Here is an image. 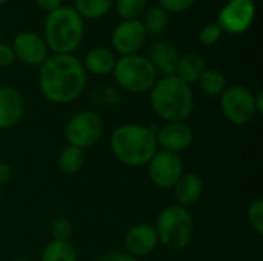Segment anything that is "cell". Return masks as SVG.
Here are the masks:
<instances>
[{"label":"cell","instance_id":"29","mask_svg":"<svg viewBox=\"0 0 263 261\" xmlns=\"http://www.w3.org/2000/svg\"><path fill=\"white\" fill-rule=\"evenodd\" d=\"M196 3V0H159V5L168 12V14H179V12H185L188 11L193 5Z\"/></svg>","mask_w":263,"mask_h":261},{"label":"cell","instance_id":"31","mask_svg":"<svg viewBox=\"0 0 263 261\" xmlns=\"http://www.w3.org/2000/svg\"><path fill=\"white\" fill-rule=\"evenodd\" d=\"M97 261H140L131 255H128L126 252H109L102 255Z\"/></svg>","mask_w":263,"mask_h":261},{"label":"cell","instance_id":"37","mask_svg":"<svg viewBox=\"0 0 263 261\" xmlns=\"http://www.w3.org/2000/svg\"><path fill=\"white\" fill-rule=\"evenodd\" d=\"M0 198H2V186H0Z\"/></svg>","mask_w":263,"mask_h":261},{"label":"cell","instance_id":"33","mask_svg":"<svg viewBox=\"0 0 263 261\" xmlns=\"http://www.w3.org/2000/svg\"><path fill=\"white\" fill-rule=\"evenodd\" d=\"M37 6L46 12H51L57 8H60L63 5V0H35Z\"/></svg>","mask_w":263,"mask_h":261},{"label":"cell","instance_id":"26","mask_svg":"<svg viewBox=\"0 0 263 261\" xmlns=\"http://www.w3.org/2000/svg\"><path fill=\"white\" fill-rule=\"evenodd\" d=\"M247 222L250 225V228L257 234H263V200L262 198H256L250 203L248 209H247Z\"/></svg>","mask_w":263,"mask_h":261},{"label":"cell","instance_id":"22","mask_svg":"<svg viewBox=\"0 0 263 261\" xmlns=\"http://www.w3.org/2000/svg\"><path fill=\"white\" fill-rule=\"evenodd\" d=\"M83 165H85V152L76 146L66 145L57 157V168L65 175H74L80 172Z\"/></svg>","mask_w":263,"mask_h":261},{"label":"cell","instance_id":"17","mask_svg":"<svg viewBox=\"0 0 263 261\" xmlns=\"http://www.w3.org/2000/svg\"><path fill=\"white\" fill-rule=\"evenodd\" d=\"M171 191L174 192L176 205L188 209L202 198L203 191H205V185H203V180L199 174L183 172V175L179 178V182L176 183V186Z\"/></svg>","mask_w":263,"mask_h":261},{"label":"cell","instance_id":"30","mask_svg":"<svg viewBox=\"0 0 263 261\" xmlns=\"http://www.w3.org/2000/svg\"><path fill=\"white\" fill-rule=\"evenodd\" d=\"M14 62H15V55L11 45L0 42V68H8Z\"/></svg>","mask_w":263,"mask_h":261},{"label":"cell","instance_id":"20","mask_svg":"<svg viewBox=\"0 0 263 261\" xmlns=\"http://www.w3.org/2000/svg\"><path fill=\"white\" fill-rule=\"evenodd\" d=\"M40 261H79V254L69 240H51L42 249Z\"/></svg>","mask_w":263,"mask_h":261},{"label":"cell","instance_id":"4","mask_svg":"<svg viewBox=\"0 0 263 261\" xmlns=\"http://www.w3.org/2000/svg\"><path fill=\"white\" fill-rule=\"evenodd\" d=\"M85 35V20L72 6L62 5L46 14L43 40L54 54H74Z\"/></svg>","mask_w":263,"mask_h":261},{"label":"cell","instance_id":"1","mask_svg":"<svg viewBox=\"0 0 263 261\" xmlns=\"http://www.w3.org/2000/svg\"><path fill=\"white\" fill-rule=\"evenodd\" d=\"M88 74L74 54H52L39 69V89L52 105L74 103L85 91Z\"/></svg>","mask_w":263,"mask_h":261},{"label":"cell","instance_id":"34","mask_svg":"<svg viewBox=\"0 0 263 261\" xmlns=\"http://www.w3.org/2000/svg\"><path fill=\"white\" fill-rule=\"evenodd\" d=\"M254 106H256V112H257V115H262L263 114V92L262 91H257V92H254Z\"/></svg>","mask_w":263,"mask_h":261},{"label":"cell","instance_id":"25","mask_svg":"<svg viewBox=\"0 0 263 261\" xmlns=\"http://www.w3.org/2000/svg\"><path fill=\"white\" fill-rule=\"evenodd\" d=\"M116 11L123 20H139L145 12L148 0H114Z\"/></svg>","mask_w":263,"mask_h":261},{"label":"cell","instance_id":"15","mask_svg":"<svg viewBox=\"0 0 263 261\" xmlns=\"http://www.w3.org/2000/svg\"><path fill=\"white\" fill-rule=\"evenodd\" d=\"M25 115V98L14 86H0V131L15 128Z\"/></svg>","mask_w":263,"mask_h":261},{"label":"cell","instance_id":"10","mask_svg":"<svg viewBox=\"0 0 263 261\" xmlns=\"http://www.w3.org/2000/svg\"><path fill=\"white\" fill-rule=\"evenodd\" d=\"M256 17L254 0H228L217 14V25L231 35L247 32Z\"/></svg>","mask_w":263,"mask_h":261},{"label":"cell","instance_id":"32","mask_svg":"<svg viewBox=\"0 0 263 261\" xmlns=\"http://www.w3.org/2000/svg\"><path fill=\"white\" fill-rule=\"evenodd\" d=\"M12 178V168L6 162H0V186H5Z\"/></svg>","mask_w":263,"mask_h":261},{"label":"cell","instance_id":"9","mask_svg":"<svg viewBox=\"0 0 263 261\" xmlns=\"http://www.w3.org/2000/svg\"><path fill=\"white\" fill-rule=\"evenodd\" d=\"M149 182L162 191H170L176 186L185 172L183 160L179 154L159 149L146 165Z\"/></svg>","mask_w":263,"mask_h":261},{"label":"cell","instance_id":"35","mask_svg":"<svg viewBox=\"0 0 263 261\" xmlns=\"http://www.w3.org/2000/svg\"><path fill=\"white\" fill-rule=\"evenodd\" d=\"M8 2H11V0H0V6H2V5H6Z\"/></svg>","mask_w":263,"mask_h":261},{"label":"cell","instance_id":"23","mask_svg":"<svg viewBox=\"0 0 263 261\" xmlns=\"http://www.w3.org/2000/svg\"><path fill=\"white\" fill-rule=\"evenodd\" d=\"M197 85L206 97H213V98L220 97L225 88L228 86L225 74L216 68H206L202 77L199 78Z\"/></svg>","mask_w":263,"mask_h":261},{"label":"cell","instance_id":"27","mask_svg":"<svg viewBox=\"0 0 263 261\" xmlns=\"http://www.w3.org/2000/svg\"><path fill=\"white\" fill-rule=\"evenodd\" d=\"M51 240H69L72 235V225L66 217H57L49 226Z\"/></svg>","mask_w":263,"mask_h":261},{"label":"cell","instance_id":"13","mask_svg":"<svg viewBox=\"0 0 263 261\" xmlns=\"http://www.w3.org/2000/svg\"><path fill=\"white\" fill-rule=\"evenodd\" d=\"M125 252L137 260L151 255L157 246L159 238L154 226L151 223H137L131 226L123 238Z\"/></svg>","mask_w":263,"mask_h":261},{"label":"cell","instance_id":"12","mask_svg":"<svg viewBox=\"0 0 263 261\" xmlns=\"http://www.w3.org/2000/svg\"><path fill=\"white\" fill-rule=\"evenodd\" d=\"M11 48L14 51L15 58L29 66H40L49 57V49L43 37L35 31L18 32L12 38Z\"/></svg>","mask_w":263,"mask_h":261},{"label":"cell","instance_id":"2","mask_svg":"<svg viewBox=\"0 0 263 261\" xmlns=\"http://www.w3.org/2000/svg\"><path fill=\"white\" fill-rule=\"evenodd\" d=\"M109 149L114 158L123 166H146L159 151L156 131L140 123H122L109 135Z\"/></svg>","mask_w":263,"mask_h":261},{"label":"cell","instance_id":"18","mask_svg":"<svg viewBox=\"0 0 263 261\" xmlns=\"http://www.w3.org/2000/svg\"><path fill=\"white\" fill-rule=\"evenodd\" d=\"M116 62H117L116 52L112 49L105 48V46L91 48L85 54V58L82 60L86 74H92V75H97V77L112 74Z\"/></svg>","mask_w":263,"mask_h":261},{"label":"cell","instance_id":"6","mask_svg":"<svg viewBox=\"0 0 263 261\" xmlns=\"http://www.w3.org/2000/svg\"><path fill=\"white\" fill-rule=\"evenodd\" d=\"M116 83L129 94H146L157 82V72L146 55H120L112 71Z\"/></svg>","mask_w":263,"mask_h":261},{"label":"cell","instance_id":"11","mask_svg":"<svg viewBox=\"0 0 263 261\" xmlns=\"http://www.w3.org/2000/svg\"><path fill=\"white\" fill-rule=\"evenodd\" d=\"M146 37V31L140 20H122L111 32V46L119 55L139 54Z\"/></svg>","mask_w":263,"mask_h":261},{"label":"cell","instance_id":"19","mask_svg":"<svg viewBox=\"0 0 263 261\" xmlns=\"http://www.w3.org/2000/svg\"><path fill=\"white\" fill-rule=\"evenodd\" d=\"M205 69H206L205 58L199 52H188L180 55L174 75L191 86L199 82Z\"/></svg>","mask_w":263,"mask_h":261},{"label":"cell","instance_id":"24","mask_svg":"<svg viewBox=\"0 0 263 261\" xmlns=\"http://www.w3.org/2000/svg\"><path fill=\"white\" fill-rule=\"evenodd\" d=\"M114 6V0H74L72 8L83 20H99Z\"/></svg>","mask_w":263,"mask_h":261},{"label":"cell","instance_id":"28","mask_svg":"<svg viewBox=\"0 0 263 261\" xmlns=\"http://www.w3.org/2000/svg\"><path fill=\"white\" fill-rule=\"evenodd\" d=\"M222 34H223V31L220 29V26L217 23H208L200 29L199 42L203 46H213L222 38Z\"/></svg>","mask_w":263,"mask_h":261},{"label":"cell","instance_id":"5","mask_svg":"<svg viewBox=\"0 0 263 261\" xmlns=\"http://www.w3.org/2000/svg\"><path fill=\"white\" fill-rule=\"evenodd\" d=\"M153 226L157 232L159 245L170 251L186 249L191 245L196 232V222L190 209L176 203L163 208L157 214L156 223Z\"/></svg>","mask_w":263,"mask_h":261},{"label":"cell","instance_id":"16","mask_svg":"<svg viewBox=\"0 0 263 261\" xmlns=\"http://www.w3.org/2000/svg\"><path fill=\"white\" fill-rule=\"evenodd\" d=\"M148 60L154 66L157 74L165 75H174L176 68L180 58V52L176 45H173L168 40H156L148 51Z\"/></svg>","mask_w":263,"mask_h":261},{"label":"cell","instance_id":"8","mask_svg":"<svg viewBox=\"0 0 263 261\" xmlns=\"http://www.w3.org/2000/svg\"><path fill=\"white\" fill-rule=\"evenodd\" d=\"M219 98L222 115L234 126H247L257 115L254 92L245 85L227 86Z\"/></svg>","mask_w":263,"mask_h":261},{"label":"cell","instance_id":"14","mask_svg":"<svg viewBox=\"0 0 263 261\" xmlns=\"http://www.w3.org/2000/svg\"><path fill=\"white\" fill-rule=\"evenodd\" d=\"M156 140L159 149L180 155L191 146L194 134L193 129L186 125V122H171L163 123L156 131Z\"/></svg>","mask_w":263,"mask_h":261},{"label":"cell","instance_id":"21","mask_svg":"<svg viewBox=\"0 0 263 261\" xmlns=\"http://www.w3.org/2000/svg\"><path fill=\"white\" fill-rule=\"evenodd\" d=\"M140 22L146 31V35H160L170 25V14L160 5H153L145 9L143 20Z\"/></svg>","mask_w":263,"mask_h":261},{"label":"cell","instance_id":"36","mask_svg":"<svg viewBox=\"0 0 263 261\" xmlns=\"http://www.w3.org/2000/svg\"><path fill=\"white\" fill-rule=\"evenodd\" d=\"M14 261H29V260H26V258H17V260H14Z\"/></svg>","mask_w":263,"mask_h":261},{"label":"cell","instance_id":"7","mask_svg":"<svg viewBox=\"0 0 263 261\" xmlns=\"http://www.w3.org/2000/svg\"><path fill=\"white\" fill-rule=\"evenodd\" d=\"M105 134L103 118L89 109L72 114L65 125V140L82 151L96 146Z\"/></svg>","mask_w":263,"mask_h":261},{"label":"cell","instance_id":"3","mask_svg":"<svg viewBox=\"0 0 263 261\" xmlns=\"http://www.w3.org/2000/svg\"><path fill=\"white\" fill-rule=\"evenodd\" d=\"M148 94L154 114L165 123L186 122L196 106L191 86L176 75H165L157 78Z\"/></svg>","mask_w":263,"mask_h":261}]
</instances>
